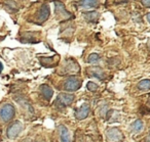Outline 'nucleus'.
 <instances>
[{
  "label": "nucleus",
  "mask_w": 150,
  "mask_h": 142,
  "mask_svg": "<svg viewBox=\"0 0 150 142\" xmlns=\"http://www.w3.org/2000/svg\"><path fill=\"white\" fill-rule=\"evenodd\" d=\"M74 100V95L69 94V93H61L59 94V96L57 97L56 100V105L58 107H66L68 105H70Z\"/></svg>",
  "instance_id": "2"
},
{
  "label": "nucleus",
  "mask_w": 150,
  "mask_h": 142,
  "mask_svg": "<svg viewBox=\"0 0 150 142\" xmlns=\"http://www.w3.org/2000/svg\"><path fill=\"white\" fill-rule=\"evenodd\" d=\"M132 128H133V130L136 132L141 131L142 128H143V122H142L141 120H136L133 123V125H132Z\"/></svg>",
  "instance_id": "15"
},
{
  "label": "nucleus",
  "mask_w": 150,
  "mask_h": 142,
  "mask_svg": "<svg viewBox=\"0 0 150 142\" xmlns=\"http://www.w3.org/2000/svg\"><path fill=\"white\" fill-rule=\"evenodd\" d=\"M81 87V81L76 77H69L64 83V89L66 91H76Z\"/></svg>",
  "instance_id": "3"
},
{
  "label": "nucleus",
  "mask_w": 150,
  "mask_h": 142,
  "mask_svg": "<svg viewBox=\"0 0 150 142\" xmlns=\"http://www.w3.org/2000/svg\"><path fill=\"white\" fill-rule=\"evenodd\" d=\"M3 70V64H1V62H0V74H1V72H2Z\"/></svg>",
  "instance_id": "21"
},
{
  "label": "nucleus",
  "mask_w": 150,
  "mask_h": 142,
  "mask_svg": "<svg viewBox=\"0 0 150 142\" xmlns=\"http://www.w3.org/2000/svg\"><path fill=\"white\" fill-rule=\"evenodd\" d=\"M106 137L108 142H120L122 140V134L118 128H110L107 130Z\"/></svg>",
  "instance_id": "6"
},
{
  "label": "nucleus",
  "mask_w": 150,
  "mask_h": 142,
  "mask_svg": "<svg viewBox=\"0 0 150 142\" xmlns=\"http://www.w3.org/2000/svg\"><path fill=\"white\" fill-rule=\"evenodd\" d=\"M138 88L140 90H148L150 89V80L146 79V80H142L141 82L138 84Z\"/></svg>",
  "instance_id": "14"
},
{
  "label": "nucleus",
  "mask_w": 150,
  "mask_h": 142,
  "mask_svg": "<svg viewBox=\"0 0 150 142\" xmlns=\"http://www.w3.org/2000/svg\"><path fill=\"white\" fill-rule=\"evenodd\" d=\"M5 4L7 5L9 9H13V10H18V5L17 3L13 1V0H5Z\"/></svg>",
  "instance_id": "17"
},
{
  "label": "nucleus",
  "mask_w": 150,
  "mask_h": 142,
  "mask_svg": "<svg viewBox=\"0 0 150 142\" xmlns=\"http://www.w3.org/2000/svg\"><path fill=\"white\" fill-rule=\"evenodd\" d=\"M23 129H24V126L21 122L20 121L15 122V123H13L11 125H9V127L7 128V131H6L7 137L11 138V139H13V138L18 137L19 134L23 131Z\"/></svg>",
  "instance_id": "4"
},
{
  "label": "nucleus",
  "mask_w": 150,
  "mask_h": 142,
  "mask_svg": "<svg viewBox=\"0 0 150 142\" xmlns=\"http://www.w3.org/2000/svg\"><path fill=\"white\" fill-rule=\"evenodd\" d=\"M146 142H150V132H149V134H148L147 138H146Z\"/></svg>",
  "instance_id": "20"
},
{
  "label": "nucleus",
  "mask_w": 150,
  "mask_h": 142,
  "mask_svg": "<svg viewBox=\"0 0 150 142\" xmlns=\"http://www.w3.org/2000/svg\"><path fill=\"white\" fill-rule=\"evenodd\" d=\"M88 74H90V76H94V77H97L98 79H104V72H103L102 70H101L99 66H92V68H90L88 70Z\"/></svg>",
  "instance_id": "12"
},
{
  "label": "nucleus",
  "mask_w": 150,
  "mask_h": 142,
  "mask_svg": "<svg viewBox=\"0 0 150 142\" xmlns=\"http://www.w3.org/2000/svg\"><path fill=\"white\" fill-rule=\"evenodd\" d=\"M86 88L90 91H96L97 89H98V85L94 82H88V84H86Z\"/></svg>",
  "instance_id": "18"
},
{
  "label": "nucleus",
  "mask_w": 150,
  "mask_h": 142,
  "mask_svg": "<svg viewBox=\"0 0 150 142\" xmlns=\"http://www.w3.org/2000/svg\"><path fill=\"white\" fill-rule=\"evenodd\" d=\"M54 13L60 20H68L71 17V13L66 10L64 4L60 1H54Z\"/></svg>",
  "instance_id": "5"
},
{
  "label": "nucleus",
  "mask_w": 150,
  "mask_h": 142,
  "mask_svg": "<svg viewBox=\"0 0 150 142\" xmlns=\"http://www.w3.org/2000/svg\"><path fill=\"white\" fill-rule=\"evenodd\" d=\"M59 132H60V137L62 142H71L70 135H69V131L64 125L59 126Z\"/></svg>",
  "instance_id": "10"
},
{
  "label": "nucleus",
  "mask_w": 150,
  "mask_h": 142,
  "mask_svg": "<svg viewBox=\"0 0 150 142\" xmlns=\"http://www.w3.org/2000/svg\"><path fill=\"white\" fill-rule=\"evenodd\" d=\"M142 4L146 7H150V0H141Z\"/></svg>",
  "instance_id": "19"
},
{
  "label": "nucleus",
  "mask_w": 150,
  "mask_h": 142,
  "mask_svg": "<svg viewBox=\"0 0 150 142\" xmlns=\"http://www.w3.org/2000/svg\"><path fill=\"white\" fill-rule=\"evenodd\" d=\"M99 5V0H80L79 6L82 9L90 10V9L97 8Z\"/></svg>",
  "instance_id": "9"
},
{
  "label": "nucleus",
  "mask_w": 150,
  "mask_h": 142,
  "mask_svg": "<svg viewBox=\"0 0 150 142\" xmlns=\"http://www.w3.org/2000/svg\"><path fill=\"white\" fill-rule=\"evenodd\" d=\"M88 113H90V106H88V104L84 103L79 108L76 109V111H75V117L78 120H83L88 117Z\"/></svg>",
  "instance_id": "8"
},
{
  "label": "nucleus",
  "mask_w": 150,
  "mask_h": 142,
  "mask_svg": "<svg viewBox=\"0 0 150 142\" xmlns=\"http://www.w3.org/2000/svg\"><path fill=\"white\" fill-rule=\"evenodd\" d=\"M88 62H90V64H98V62H100V55L97 53L91 54V55L88 56Z\"/></svg>",
  "instance_id": "16"
},
{
  "label": "nucleus",
  "mask_w": 150,
  "mask_h": 142,
  "mask_svg": "<svg viewBox=\"0 0 150 142\" xmlns=\"http://www.w3.org/2000/svg\"><path fill=\"white\" fill-rule=\"evenodd\" d=\"M50 6L47 4H43L40 8L39 13H37V17H36V21L38 24H41L43 22H45L46 20L50 17Z\"/></svg>",
  "instance_id": "7"
},
{
  "label": "nucleus",
  "mask_w": 150,
  "mask_h": 142,
  "mask_svg": "<svg viewBox=\"0 0 150 142\" xmlns=\"http://www.w3.org/2000/svg\"><path fill=\"white\" fill-rule=\"evenodd\" d=\"M146 17H147V21L150 23V13H147V15H146Z\"/></svg>",
  "instance_id": "22"
},
{
  "label": "nucleus",
  "mask_w": 150,
  "mask_h": 142,
  "mask_svg": "<svg viewBox=\"0 0 150 142\" xmlns=\"http://www.w3.org/2000/svg\"><path fill=\"white\" fill-rule=\"evenodd\" d=\"M40 90V93H41V95L44 97L45 99H50L52 97V94H54V90H52V88H50L48 85H41L39 88Z\"/></svg>",
  "instance_id": "11"
},
{
  "label": "nucleus",
  "mask_w": 150,
  "mask_h": 142,
  "mask_svg": "<svg viewBox=\"0 0 150 142\" xmlns=\"http://www.w3.org/2000/svg\"><path fill=\"white\" fill-rule=\"evenodd\" d=\"M98 17H99V13L97 11H91V13H86L84 15V19L88 22H92V23L98 21Z\"/></svg>",
  "instance_id": "13"
},
{
  "label": "nucleus",
  "mask_w": 150,
  "mask_h": 142,
  "mask_svg": "<svg viewBox=\"0 0 150 142\" xmlns=\"http://www.w3.org/2000/svg\"><path fill=\"white\" fill-rule=\"evenodd\" d=\"M16 115V109L15 106L11 103H6L0 108V119L3 122L7 123L9 122Z\"/></svg>",
  "instance_id": "1"
}]
</instances>
